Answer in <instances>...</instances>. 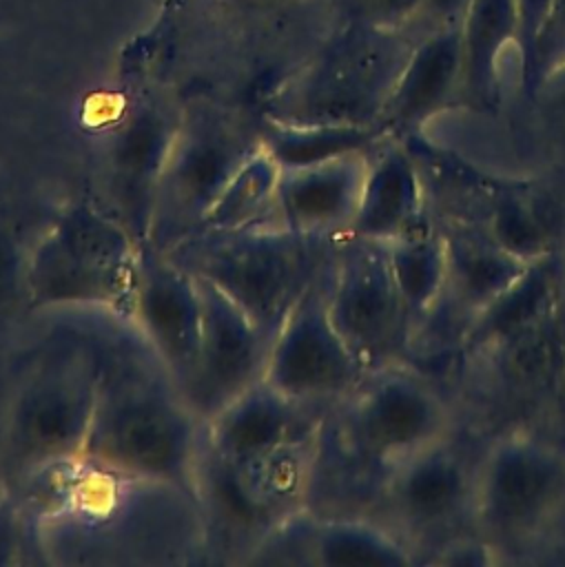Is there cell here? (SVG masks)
<instances>
[{"instance_id": "cell-1", "label": "cell", "mask_w": 565, "mask_h": 567, "mask_svg": "<svg viewBox=\"0 0 565 567\" xmlns=\"http://www.w3.org/2000/svg\"><path fill=\"white\" fill-rule=\"evenodd\" d=\"M29 492L38 501L29 512L31 534L53 563H177L208 543L202 505L191 492L86 458Z\"/></svg>"}, {"instance_id": "cell-2", "label": "cell", "mask_w": 565, "mask_h": 567, "mask_svg": "<svg viewBox=\"0 0 565 567\" xmlns=\"http://www.w3.org/2000/svg\"><path fill=\"white\" fill-rule=\"evenodd\" d=\"M459 427L448 388L401 363L363 374L319 421L308 514L368 516L394 467Z\"/></svg>"}, {"instance_id": "cell-3", "label": "cell", "mask_w": 565, "mask_h": 567, "mask_svg": "<svg viewBox=\"0 0 565 567\" xmlns=\"http://www.w3.org/2000/svg\"><path fill=\"white\" fill-rule=\"evenodd\" d=\"M204 423L142 334L100 346L95 405L84 445L91 463L171 483L199 501Z\"/></svg>"}, {"instance_id": "cell-4", "label": "cell", "mask_w": 565, "mask_h": 567, "mask_svg": "<svg viewBox=\"0 0 565 567\" xmlns=\"http://www.w3.org/2000/svg\"><path fill=\"white\" fill-rule=\"evenodd\" d=\"M479 441L534 430L565 443V292L534 321L454 361L443 379Z\"/></svg>"}, {"instance_id": "cell-5", "label": "cell", "mask_w": 565, "mask_h": 567, "mask_svg": "<svg viewBox=\"0 0 565 567\" xmlns=\"http://www.w3.org/2000/svg\"><path fill=\"white\" fill-rule=\"evenodd\" d=\"M97 370L100 346L80 334L60 337L29 361L0 423V467L11 489L27 494L84 456Z\"/></svg>"}, {"instance_id": "cell-6", "label": "cell", "mask_w": 565, "mask_h": 567, "mask_svg": "<svg viewBox=\"0 0 565 567\" xmlns=\"http://www.w3.org/2000/svg\"><path fill=\"white\" fill-rule=\"evenodd\" d=\"M412 47L403 29L339 20L319 49L266 97L261 117L377 126Z\"/></svg>"}, {"instance_id": "cell-7", "label": "cell", "mask_w": 565, "mask_h": 567, "mask_svg": "<svg viewBox=\"0 0 565 567\" xmlns=\"http://www.w3.org/2000/svg\"><path fill=\"white\" fill-rule=\"evenodd\" d=\"M332 244L279 224H264L239 230H197L166 255L222 290L273 339L326 268Z\"/></svg>"}, {"instance_id": "cell-8", "label": "cell", "mask_w": 565, "mask_h": 567, "mask_svg": "<svg viewBox=\"0 0 565 567\" xmlns=\"http://www.w3.org/2000/svg\"><path fill=\"white\" fill-rule=\"evenodd\" d=\"M140 241L97 202L66 206L24 259L33 308H91L131 323Z\"/></svg>"}, {"instance_id": "cell-9", "label": "cell", "mask_w": 565, "mask_h": 567, "mask_svg": "<svg viewBox=\"0 0 565 567\" xmlns=\"http://www.w3.org/2000/svg\"><path fill=\"white\" fill-rule=\"evenodd\" d=\"M565 518V443L534 430L483 441L472 532L501 563L534 551Z\"/></svg>"}, {"instance_id": "cell-10", "label": "cell", "mask_w": 565, "mask_h": 567, "mask_svg": "<svg viewBox=\"0 0 565 567\" xmlns=\"http://www.w3.org/2000/svg\"><path fill=\"white\" fill-rule=\"evenodd\" d=\"M483 441L456 427L405 458L386 478L368 518L388 527L425 563L448 540L472 532L476 463Z\"/></svg>"}, {"instance_id": "cell-11", "label": "cell", "mask_w": 565, "mask_h": 567, "mask_svg": "<svg viewBox=\"0 0 565 567\" xmlns=\"http://www.w3.org/2000/svg\"><path fill=\"white\" fill-rule=\"evenodd\" d=\"M315 436L297 439L273 450L217 461L206 450L199 467V505L206 538L219 529L237 549L257 547L281 525L308 509Z\"/></svg>"}, {"instance_id": "cell-12", "label": "cell", "mask_w": 565, "mask_h": 567, "mask_svg": "<svg viewBox=\"0 0 565 567\" xmlns=\"http://www.w3.org/2000/svg\"><path fill=\"white\" fill-rule=\"evenodd\" d=\"M257 146V124H239L210 106L179 115L155 186L144 244L168 252L195 235L233 173Z\"/></svg>"}, {"instance_id": "cell-13", "label": "cell", "mask_w": 565, "mask_h": 567, "mask_svg": "<svg viewBox=\"0 0 565 567\" xmlns=\"http://www.w3.org/2000/svg\"><path fill=\"white\" fill-rule=\"evenodd\" d=\"M326 301L337 332L366 372L410 365L417 321L394 284L388 244L355 235L335 239L326 266Z\"/></svg>"}, {"instance_id": "cell-14", "label": "cell", "mask_w": 565, "mask_h": 567, "mask_svg": "<svg viewBox=\"0 0 565 567\" xmlns=\"http://www.w3.org/2000/svg\"><path fill=\"white\" fill-rule=\"evenodd\" d=\"M363 374L366 368L328 315L323 268L270 339L264 381L290 401L326 414L359 385Z\"/></svg>"}, {"instance_id": "cell-15", "label": "cell", "mask_w": 565, "mask_h": 567, "mask_svg": "<svg viewBox=\"0 0 565 567\" xmlns=\"http://www.w3.org/2000/svg\"><path fill=\"white\" fill-rule=\"evenodd\" d=\"M202 337L184 396L202 423L264 379L270 339L222 290L199 279Z\"/></svg>"}, {"instance_id": "cell-16", "label": "cell", "mask_w": 565, "mask_h": 567, "mask_svg": "<svg viewBox=\"0 0 565 567\" xmlns=\"http://www.w3.org/2000/svg\"><path fill=\"white\" fill-rule=\"evenodd\" d=\"M131 326L184 392L202 337L199 281L151 244L140 246Z\"/></svg>"}, {"instance_id": "cell-17", "label": "cell", "mask_w": 565, "mask_h": 567, "mask_svg": "<svg viewBox=\"0 0 565 567\" xmlns=\"http://www.w3.org/2000/svg\"><path fill=\"white\" fill-rule=\"evenodd\" d=\"M179 117L153 100L135 102L113 131L104 151V202L133 237L144 244L148 235L155 186L173 142Z\"/></svg>"}, {"instance_id": "cell-18", "label": "cell", "mask_w": 565, "mask_h": 567, "mask_svg": "<svg viewBox=\"0 0 565 567\" xmlns=\"http://www.w3.org/2000/svg\"><path fill=\"white\" fill-rule=\"evenodd\" d=\"M368 151L346 153L310 166L281 168L275 208L277 224L328 241L348 235L363 190Z\"/></svg>"}, {"instance_id": "cell-19", "label": "cell", "mask_w": 565, "mask_h": 567, "mask_svg": "<svg viewBox=\"0 0 565 567\" xmlns=\"http://www.w3.org/2000/svg\"><path fill=\"white\" fill-rule=\"evenodd\" d=\"M461 24L417 40L377 128L386 137L401 140L428 131L445 113L461 111Z\"/></svg>"}, {"instance_id": "cell-20", "label": "cell", "mask_w": 565, "mask_h": 567, "mask_svg": "<svg viewBox=\"0 0 565 567\" xmlns=\"http://www.w3.org/2000/svg\"><path fill=\"white\" fill-rule=\"evenodd\" d=\"M417 162L397 137H381L368 151V171L350 233L390 244L432 226Z\"/></svg>"}, {"instance_id": "cell-21", "label": "cell", "mask_w": 565, "mask_h": 567, "mask_svg": "<svg viewBox=\"0 0 565 567\" xmlns=\"http://www.w3.org/2000/svg\"><path fill=\"white\" fill-rule=\"evenodd\" d=\"M321 416L261 379L204 423V450L217 461H239L312 436Z\"/></svg>"}, {"instance_id": "cell-22", "label": "cell", "mask_w": 565, "mask_h": 567, "mask_svg": "<svg viewBox=\"0 0 565 567\" xmlns=\"http://www.w3.org/2000/svg\"><path fill=\"white\" fill-rule=\"evenodd\" d=\"M516 42V0H472L461 20V111L503 113L501 55Z\"/></svg>"}, {"instance_id": "cell-23", "label": "cell", "mask_w": 565, "mask_h": 567, "mask_svg": "<svg viewBox=\"0 0 565 567\" xmlns=\"http://www.w3.org/2000/svg\"><path fill=\"white\" fill-rule=\"evenodd\" d=\"M512 168L565 186V60L518 100L507 122Z\"/></svg>"}, {"instance_id": "cell-24", "label": "cell", "mask_w": 565, "mask_h": 567, "mask_svg": "<svg viewBox=\"0 0 565 567\" xmlns=\"http://www.w3.org/2000/svg\"><path fill=\"white\" fill-rule=\"evenodd\" d=\"M281 166L259 146L233 173L199 230H239L250 226L277 224V184Z\"/></svg>"}, {"instance_id": "cell-25", "label": "cell", "mask_w": 565, "mask_h": 567, "mask_svg": "<svg viewBox=\"0 0 565 567\" xmlns=\"http://www.w3.org/2000/svg\"><path fill=\"white\" fill-rule=\"evenodd\" d=\"M261 146L281 168L319 164L346 153L370 148L383 137L377 126L357 124H284L259 117Z\"/></svg>"}, {"instance_id": "cell-26", "label": "cell", "mask_w": 565, "mask_h": 567, "mask_svg": "<svg viewBox=\"0 0 565 567\" xmlns=\"http://www.w3.org/2000/svg\"><path fill=\"white\" fill-rule=\"evenodd\" d=\"M394 284L419 323L439 301L445 286V241L436 224L388 244Z\"/></svg>"}, {"instance_id": "cell-27", "label": "cell", "mask_w": 565, "mask_h": 567, "mask_svg": "<svg viewBox=\"0 0 565 567\" xmlns=\"http://www.w3.org/2000/svg\"><path fill=\"white\" fill-rule=\"evenodd\" d=\"M565 60V0H552L549 16L538 35L534 55L525 71L518 73L516 102L527 97L534 86Z\"/></svg>"}, {"instance_id": "cell-28", "label": "cell", "mask_w": 565, "mask_h": 567, "mask_svg": "<svg viewBox=\"0 0 565 567\" xmlns=\"http://www.w3.org/2000/svg\"><path fill=\"white\" fill-rule=\"evenodd\" d=\"M421 0H337L339 20H363L377 27L405 29Z\"/></svg>"}, {"instance_id": "cell-29", "label": "cell", "mask_w": 565, "mask_h": 567, "mask_svg": "<svg viewBox=\"0 0 565 567\" xmlns=\"http://www.w3.org/2000/svg\"><path fill=\"white\" fill-rule=\"evenodd\" d=\"M29 509L16 494L0 498V567L18 565L27 547Z\"/></svg>"}, {"instance_id": "cell-30", "label": "cell", "mask_w": 565, "mask_h": 567, "mask_svg": "<svg viewBox=\"0 0 565 567\" xmlns=\"http://www.w3.org/2000/svg\"><path fill=\"white\" fill-rule=\"evenodd\" d=\"M470 4L472 0H421L403 31L417 42L439 29L456 27Z\"/></svg>"}, {"instance_id": "cell-31", "label": "cell", "mask_w": 565, "mask_h": 567, "mask_svg": "<svg viewBox=\"0 0 565 567\" xmlns=\"http://www.w3.org/2000/svg\"><path fill=\"white\" fill-rule=\"evenodd\" d=\"M552 0H516V51H518V73L527 69L543 24L549 16Z\"/></svg>"}]
</instances>
